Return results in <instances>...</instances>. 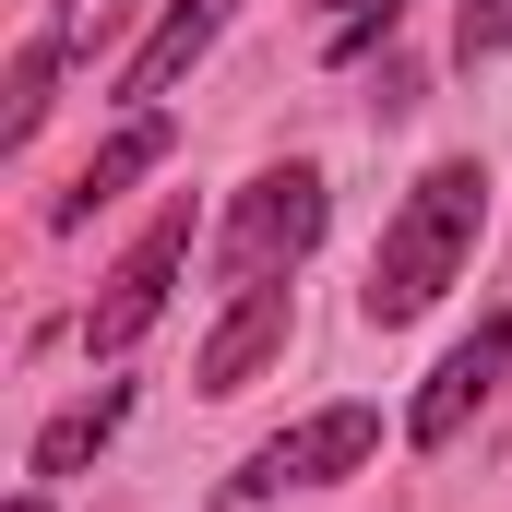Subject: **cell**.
<instances>
[{"label":"cell","mask_w":512,"mask_h":512,"mask_svg":"<svg viewBox=\"0 0 512 512\" xmlns=\"http://www.w3.org/2000/svg\"><path fill=\"white\" fill-rule=\"evenodd\" d=\"M489 167L477 155H429L417 179H405V203L382 215V251H370V286H358V322L370 334H405V322H429L453 286H465V262L489 239Z\"/></svg>","instance_id":"cell-1"},{"label":"cell","mask_w":512,"mask_h":512,"mask_svg":"<svg viewBox=\"0 0 512 512\" xmlns=\"http://www.w3.org/2000/svg\"><path fill=\"white\" fill-rule=\"evenodd\" d=\"M191 239H203V215H191V191H167V203L131 227V251L96 274V298H84V358H96V370H131V346H143V334L179 310Z\"/></svg>","instance_id":"cell-2"},{"label":"cell","mask_w":512,"mask_h":512,"mask_svg":"<svg viewBox=\"0 0 512 512\" xmlns=\"http://www.w3.org/2000/svg\"><path fill=\"white\" fill-rule=\"evenodd\" d=\"M322 227H334V179H322L310 155H274V167H251V179L227 191L215 274H227V286H274V274H298V262L322 251Z\"/></svg>","instance_id":"cell-3"},{"label":"cell","mask_w":512,"mask_h":512,"mask_svg":"<svg viewBox=\"0 0 512 512\" xmlns=\"http://www.w3.org/2000/svg\"><path fill=\"white\" fill-rule=\"evenodd\" d=\"M382 453V405H310V417H286L274 441L239 453V477H227V512H262V501H310V489H346L358 465Z\"/></svg>","instance_id":"cell-4"},{"label":"cell","mask_w":512,"mask_h":512,"mask_svg":"<svg viewBox=\"0 0 512 512\" xmlns=\"http://www.w3.org/2000/svg\"><path fill=\"white\" fill-rule=\"evenodd\" d=\"M512 370V310H477L441 358H429V382L405 393V453H453L477 417H489V393H501Z\"/></svg>","instance_id":"cell-5"},{"label":"cell","mask_w":512,"mask_h":512,"mask_svg":"<svg viewBox=\"0 0 512 512\" xmlns=\"http://www.w3.org/2000/svg\"><path fill=\"white\" fill-rule=\"evenodd\" d=\"M286 334H298V274H274V286H227V310H215V334L191 346V393H251L274 358H286Z\"/></svg>","instance_id":"cell-6"},{"label":"cell","mask_w":512,"mask_h":512,"mask_svg":"<svg viewBox=\"0 0 512 512\" xmlns=\"http://www.w3.org/2000/svg\"><path fill=\"white\" fill-rule=\"evenodd\" d=\"M167 143H179V120H167V108H120V131H108V143H96V155L72 167V191L48 203V239H72V227H96V215L120 203L131 179H155V167H167Z\"/></svg>","instance_id":"cell-7"},{"label":"cell","mask_w":512,"mask_h":512,"mask_svg":"<svg viewBox=\"0 0 512 512\" xmlns=\"http://www.w3.org/2000/svg\"><path fill=\"white\" fill-rule=\"evenodd\" d=\"M227 12H239V0H167V12L131 36V60H120V108H167V96H179V72L227 36Z\"/></svg>","instance_id":"cell-8"},{"label":"cell","mask_w":512,"mask_h":512,"mask_svg":"<svg viewBox=\"0 0 512 512\" xmlns=\"http://www.w3.org/2000/svg\"><path fill=\"white\" fill-rule=\"evenodd\" d=\"M120 429H131V382H96L84 405H60V417L24 441V477H36V489H60V477H84V465H96Z\"/></svg>","instance_id":"cell-9"},{"label":"cell","mask_w":512,"mask_h":512,"mask_svg":"<svg viewBox=\"0 0 512 512\" xmlns=\"http://www.w3.org/2000/svg\"><path fill=\"white\" fill-rule=\"evenodd\" d=\"M60 60H72V24L48 12L24 48H12V108H0V155H24L36 131H48V108H60Z\"/></svg>","instance_id":"cell-10"},{"label":"cell","mask_w":512,"mask_h":512,"mask_svg":"<svg viewBox=\"0 0 512 512\" xmlns=\"http://www.w3.org/2000/svg\"><path fill=\"white\" fill-rule=\"evenodd\" d=\"M405 12H417V0H358L346 24H322V60H334V72H358L370 48H393V24H405Z\"/></svg>","instance_id":"cell-11"},{"label":"cell","mask_w":512,"mask_h":512,"mask_svg":"<svg viewBox=\"0 0 512 512\" xmlns=\"http://www.w3.org/2000/svg\"><path fill=\"white\" fill-rule=\"evenodd\" d=\"M512 48V0H453V72H489Z\"/></svg>","instance_id":"cell-12"},{"label":"cell","mask_w":512,"mask_h":512,"mask_svg":"<svg viewBox=\"0 0 512 512\" xmlns=\"http://www.w3.org/2000/svg\"><path fill=\"white\" fill-rule=\"evenodd\" d=\"M12 512H48V489H24V501H12Z\"/></svg>","instance_id":"cell-13"}]
</instances>
